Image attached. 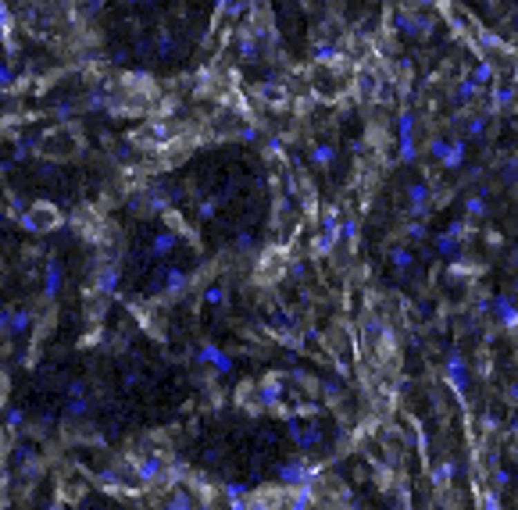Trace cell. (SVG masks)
<instances>
[{"label": "cell", "instance_id": "obj_1", "mask_svg": "<svg viewBox=\"0 0 518 510\" xmlns=\"http://www.w3.org/2000/svg\"><path fill=\"white\" fill-rule=\"evenodd\" d=\"M443 375H447L450 393L458 396V400H465V396H468V386H472V378H468V360H465L458 350H450V353L443 357Z\"/></svg>", "mask_w": 518, "mask_h": 510}, {"label": "cell", "instance_id": "obj_2", "mask_svg": "<svg viewBox=\"0 0 518 510\" xmlns=\"http://www.w3.org/2000/svg\"><path fill=\"white\" fill-rule=\"evenodd\" d=\"M432 210V186L429 179H419L407 186V218L411 222H425Z\"/></svg>", "mask_w": 518, "mask_h": 510}, {"label": "cell", "instance_id": "obj_3", "mask_svg": "<svg viewBox=\"0 0 518 510\" xmlns=\"http://www.w3.org/2000/svg\"><path fill=\"white\" fill-rule=\"evenodd\" d=\"M490 314L497 317V325H501L504 332H515V328H518V300H515L511 293L493 296V300H490Z\"/></svg>", "mask_w": 518, "mask_h": 510}, {"label": "cell", "instance_id": "obj_4", "mask_svg": "<svg viewBox=\"0 0 518 510\" xmlns=\"http://www.w3.org/2000/svg\"><path fill=\"white\" fill-rule=\"evenodd\" d=\"M379 86H383V75L376 68H358L354 75V93L361 104H372V100H379Z\"/></svg>", "mask_w": 518, "mask_h": 510}, {"label": "cell", "instance_id": "obj_5", "mask_svg": "<svg viewBox=\"0 0 518 510\" xmlns=\"http://www.w3.org/2000/svg\"><path fill=\"white\" fill-rule=\"evenodd\" d=\"M286 507V489H258L247 496V510H282Z\"/></svg>", "mask_w": 518, "mask_h": 510}, {"label": "cell", "instance_id": "obj_6", "mask_svg": "<svg viewBox=\"0 0 518 510\" xmlns=\"http://www.w3.org/2000/svg\"><path fill=\"white\" fill-rule=\"evenodd\" d=\"M465 157H468V143H465L461 136H450V146H447V154H443L440 168H443V172H461V168H465Z\"/></svg>", "mask_w": 518, "mask_h": 510}, {"label": "cell", "instance_id": "obj_7", "mask_svg": "<svg viewBox=\"0 0 518 510\" xmlns=\"http://www.w3.org/2000/svg\"><path fill=\"white\" fill-rule=\"evenodd\" d=\"M515 86H511V82H493V86H490V111H497V115H501V111H511L515 108Z\"/></svg>", "mask_w": 518, "mask_h": 510}, {"label": "cell", "instance_id": "obj_8", "mask_svg": "<svg viewBox=\"0 0 518 510\" xmlns=\"http://www.w3.org/2000/svg\"><path fill=\"white\" fill-rule=\"evenodd\" d=\"M490 125H493V111H475L465 125H461V139H483L490 133Z\"/></svg>", "mask_w": 518, "mask_h": 510}, {"label": "cell", "instance_id": "obj_9", "mask_svg": "<svg viewBox=\"0 0 518 510\" xmlns=\"http://www.w3.org/2000/svg\"><path fill=\"white\" fill-rule=\"evenodd\" d=\"M486 210H490V204H486V189H475V193L465 197V222H483Z\"/></svg>", "mask_w": 518, "mask_h": 510}, {"label": "cell", "instance_id": "obj_10", "mask_svg": "<svg viewBox=\"0 0 518 510\" xmlns=\"http://www.w3.org/2000/svg\"><path fill=\"white\" fill-rule=\"evenodd\" d=\"M414 18H419V8H397L393 11V32H401L404 39H414Z\"/></svg>", "mask_w": 518, "mask_h": 510}, {"label": "cell", "instance_id": "obj_11", "mask_svg": "<svg viewBox=\"0 0 518 510\" xmlns=\"http://www.w3.org/2000/svg\"><path fill=\"white\" fill-rule=\"evenodd\" d=\"M468 79H472V82H475V86H479L483 93H486V90L493 86V82H497V65H493V61H486V57H483L479 65H475V68L468 72Z\"/></svg>", "mask_w": 518, "mask_h": 510}, {"label": "cell", "instance_id": "obj_12", "mask_svg": "<svg viewBox=\"0 0 518 510\" xmlns=\"http://www.w3.org/2000/svg\"><path fill=\"white\" fill-rule=\"evenodd\" d=\"M289 510H315V485H297L294 493L286 496Z\"/></svg>", "mask_w": 518, "mask_h": 510}, {"label": "cell", "instance_id": "obj_13", "mask_svg": "<svg viewBox=\"0 0 518 510\" xmlns=\"http://www.w3.org/2000/svg\"><path fill=\"white\" fill-rule=\"evenodd\" d=\"M386 261H390L393 268H397V271H401V279H404L407 268L414 264V250H411V246H404V243H401V246H390V250H386Z\"/></svg>", "mask_w": 518, "mask_h": 510}, {"label": "cell", "instance_id": "obj_14", "mask_svg": "<svg viewBox=\"0 0 518 510\" xmlns=\"http://www.w3.org/2000/svg\"><path fill=\"white\" fill-rule=\"evenodd\" d=\"M479 97H483V90H479V86H475V82L468 79V72H465V75H458V86H454V100H458V104H465V108H468V104H475Z\"/></svg>", "mask_w": 518, "mask_h": 510}, {"label": "cell", "instance_id": "obj_15", "mask_svg": "<svg viewBox=\"0 0 518 510\" xmlns=\"http://www.w3.org/2000/svg\"><path fill=\"white\" fill-rule=\"evenodd\" d=\"M432 246H437V253H440V257H447V261H454V257H461V253H465V243L447 236V232H440V236L432 239Z\"/></svg>", "mask_w": 518, "mask_h": 510}, {"label": "cell", "instance_id": "obj_16", "mask_svg": "<svg viewBox=\"0 0 518 510\" xmlns=\"http://www.w3.org/2000/svg\"><path fill=\"white\" fill-rule=\"evenodd\" d=\"M454 475H458V464H454V460H440V464L429 471V482H432V489H447Z\"/></svg>", "mask_w": 518, "mask_h": 510}, {"label": "cell", "instance_id": "obj_17", "mask_svg": "<svg viewBox=\"0 0 518 510\" xmlns=\"http://www.w3.org/2000/svg\"><path fill=\"white\" fill-rule=\"evenodd\" d=\"M333 161H336V146L333 143H315L311 146V164L315 168H329Z\"/></svg>", "mask_w": 518, "mask_h": 510}, {"label": "cell", "instance_id": "obj_18", "mask_svg": "<svg viewBox=\"0 0 518 510\" xmlns=\"http://www.w3.org/2000/svg\"><path fill=\"white\" fill-rule=\"evenodd\" d=\"M432 32H437V14L419 11V18H414V39H432Z\"/></svg>", "mask_w": 518, "mask_h": 510}, {"label": "cell", "instance_id": "obj_19", "mask_svg": "<svg viewBox=\"0 0 518 510\" xmlns=\"http://www.w3.org/2000/svg\"><path fill=\"white\" fill-rule=\"evenodd\" d=\"M414 125H419L414 111H411V108H401V115H397V139H414Z\"/></svg>", "mask_w": 518, "mask_h": 510}, {"label": "cell", "instance_id": "obj_20", "mask_svg": "<svg viewBox=\"0 0 518 510\" xmlns=\"http://www.w3.org/2000/svg\"><path fill=\"white\" fill-rule=\"evenodd\" d=\"M397 157H401V164H414L419 161V143L414 139H397Z\"/></svg>", "mask_w": 518, "mask_h": 510}, {"label": "cell", "instance_id": "obj_21", "mask_svg": "<svg viewBox=\"0 0 518 510\" xmlns=\"http://www.w3.org/2000/svg\"><path fill=\"white\" fill-rule=\"evenodd\" d=\"M447 146H450V136H432V139H429V146H425V154L440 164V161H443V154H447Z\"/></svg>", "mask_w": 518, "mask_h": 510}, {"label": "cell", "instance_id": "obj_22", "mask_svg": "<svg viewBox=\"0 0 518 510\" xmlns=\"http://www.w3.org/2000/svg\"><path fill=\"white\" fill-rule=\"evenodd\" d=\"M479 510H504V507H501V496H497V489L479 485Z\"/></svg>", "mask_w": 518, "mask_h": 510}, {"label": "cell", "instance_id": "obj_23", "mask_svg": "<svg viewBox=\"0 0 518 510\" xmlns=\"http://www.w3.org/2000/svg\"><path fill=\"white\" fill-rule=\"evenodd\" d=\"M443 232H447V236H454V239H461V243H465V239L472 236V222H465V218H461V222H450Z\"/></svg>", "mask_w": 518, "mask_h": 510}, {"label": "cell", "instance_id": "obj_24", "mask_svg": "<svg viewBox=\"0 0 518 510\" xmlns=\"http://www.w3.org/2000/svg\"><path fill=\"white\" fill-rule=\"evenodd\" d=\"M425 236H429L425 222H407V239H425Z\"/></svg>", "mask_w": 518, "mask_h": 510}, {"label": "cell", "instance_id": "obj_25", "mask_svg": "<svg viewBox=\"0 0 518 510\" xmlns=\"http://www.w3.org/2000/svg\"><path fill=\"white\" fill-rule=\"evenodd\" d=\"M504 485H511V471H504V467L493 464V489H504Z\"/></svg>", "mask_w": 518, "mask_h": 510}, {"label": "cell", "instance_id": "obj_26", "mask_svg": "<svg viewBox=\"0 0 518 510\" xmlns=\"http://www.w3.org/2000/svg\"><path fill=\"white\" fill-rule=\"evenodd\" d=\"M490 371H493V368H490V353L483 350V353H479V375H483V378H490Z\"/></svg>", "mask_w": 518, "mask_h": 510}, {"label": "cell", "instance_id": "obj_27", "mask_svg": "<svg viewBox=\"0 0 518 510\" xmlns=\"http://www.w3.org/2000/svg\"><path fill=\"white\" fill-rule=\"evenodd\" d=\"M508 403H518V382H515V386L508 389Z\"/></svg>", "mask_w": 518, "mask_h": 510}, {"label": "cell", "instance_id": "obj_28", "mask_svg": "<svg viewBox=\"0 0 518 510\" xmlns=\"http://www.w3.org/2000/svg\"><path fill=\"white\" fill-rule=\"evenodd\" d=\"M511 296H515V300H518V279H515V293H511Z\"/></svg>", "mask_w": 518, "mask_h": 510}, {"label": "cell", "instance_id": "obj_29", "mask_svg": "<svg viewBox=\"0 0 518 510\" xmlns=\"http://www.w3.org/2000/svg\"><path fill=\"white\" fill-rule=\"evenodd\" d=\"M515 36H518V14H515Z\"/></svg>", "mask_w": 518, "mask_h": 510}, {"label": "cell", "instance_id": "obj_30", "mask_svg": "<svg viewBox=\"0 0 518 510\" xmlns=\"http://www.w3.org/2000/svg\"><path fill=\"white\" fill-rule=\"evenodd\" d=\"M515 335H518V328H515Z\"/></svg>", "mask_w": 518, "mask_h": 510}]
</instances>
